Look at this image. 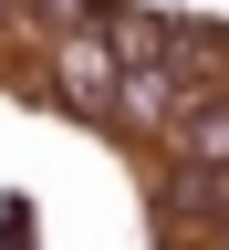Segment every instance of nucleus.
<instances>
[{
	"label": "nucleus",
	"mask_w": 229,
	"mask_h": 250,
	"mask_svg": "<svg viewBox=\"0 0 229 250\" xmlns=\"http://www.w3.org/2000/svg\"><path fill=\"white\" fill-rule=\"evenodd\" d=\"M0 21H11V0H0Z\"/></svg>",
	"instance_id": "3"
},
{
	"label": "nucleus",
	"mask_w": 229,
	"mask_h": 250,
	"mask_svg": "<svg viewBox=\"0 0 229 250\" xmlns=\"http://www.w3.org/2000/svg\"><path fill=\"white\" fill-rule=\"evenodd\" d=\"M177 146L208 156V167H229V104H187V115H177Z\"/></svg>",
	"instance_id": "2"
},
{
	"label": "nucleus",
	"mask_w": 229,
	"mask_h": 250,
	"mask_svg": "<svg viewBox=\"0 0 229 250\" xmlns=\"http://www.w3.org/2000/svg\"><path fill=\"white\" fill-rule=\"evenodd\" d=\"M62 94L94 104V115L115 104V52H104V31H73V42H62Z\"/></svg>",
	"instance_id": "1"
}]
</instances>
